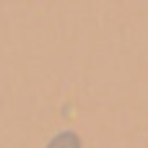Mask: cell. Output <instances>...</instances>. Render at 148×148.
<instances>
[{
    "label": "cell",
    "mask_w": 148,
    "mask_h": 148,
    "mask_svg": "<svg viewBox=\"0 0 148 148\" xmlns=\"http://www.w3.org/2000/svg\"><path fill=\"white\" fill-rule=\"evenodd\" d=\"M47 148H81V138L75 135V133H70V130H65V133H60V135H55Z\"/></svg>",
    "instance_id": "cell-1"
}]
</instances>
